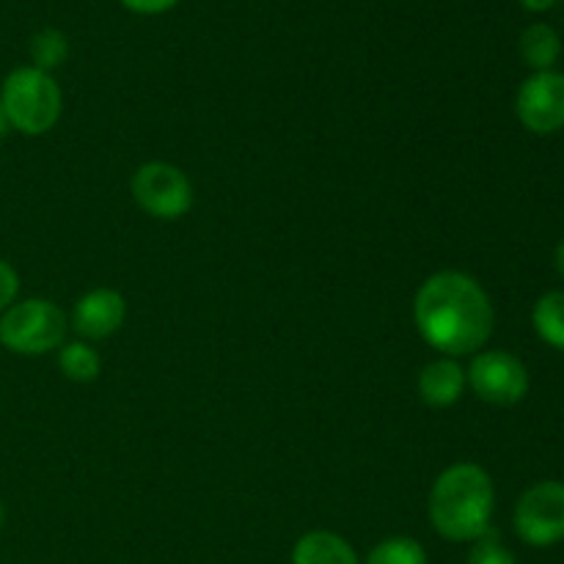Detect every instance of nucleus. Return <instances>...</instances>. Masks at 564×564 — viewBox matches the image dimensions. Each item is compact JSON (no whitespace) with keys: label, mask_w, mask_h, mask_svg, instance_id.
Segmentation results:
<instances>
[{"label":"nucleus","mask_w":564,"mask_h":564,"mask_svg":"<svg viewBox=\"0 0 564 564\" xmlns=\"http://www.w3.org/2000/svg\"><path fill=\"white\" fill-rule=\"evenodd\" d=\"M413 323L435 352L463 358L485 350L496 328V308L474 275L438 270L413 295Z\"/></svg>","instance_id":"f257e3e1"},{"label":"nucleus","mask_w":564,"mask_h":564,"mask_svg":"<svg viewBox=\"0 0 564 564\" xmlns=\"http://www.w3.org/2000/svg\"><path fill=\"white\" fill-rule=\"evenodd\" d=\"M496 512L494 477L471 460L446 466L427 496V518L446 543H477L490 532Z\"/></svg>","instance_id":"f03ea898"},{"label":"nucleus","mask_w":564,"mask_h":564,"mask_svg":"<svg viewBox=\"0 0 564 564\" xmlns=\"http://www.w3.org/2000/svg\"><path fill=\"white\" fill-rule=\"evenodd\" d=\"M0 105H3L9 130L39 138L58 124L61 113H64V94L50 72L28 64L17 66L6 75L3 86H0Z\"/></svg>","instance_id":"7ed1b4c3"},{"label":"nucleus","mask_w":564,"mask_h":564,"mask_svg":"<svg viewBox=\"0 0 564 564\" xmlns=\"http://www.w3.org/2000/svg\"><path fill=\"white\" fill-rule=\"evenodd\" d=\"M64 308L50 297H25L0 314V345L14 356H47L66 339Z\"/></svg>","instance_id":"20e7f679"},{"label":"nucleus","mask_w":564,"mask_h":564,"mask_svg":"<svg viewBox=\"0 0 564 564\" xmlns=\"http://www.w3.org/2000/svg\"><path fill=\"white\" fill-rule=\"evenodd\" d=\"M130 193L138 207L158 220H180L193 209V185L185 171L165 160H149L135 169Z\"/></svg>","instance_id":"39448f33"},{"label":"nucleus","mask_w":564,"mask_h":564,"mask_svg":"<svg viewBox=\"0 0 564 564\" xmlns=\"http://www.w3.org/2000/svg\"><path fill=\"white\" fill-rule=\"evenodd\" d=\"M518 540L532 549H551L564 540V482L543 479L523 490L512 510Z\"/></svg>","instance_id":"423d86ee"},{"label":"nucleus","mask_w":564,"mask_h":564,"mask_svg":"<svg viewBox=\"0 0 564 564\" xmlns=\"http://www.w3.org/2000/svg\"><path fill=\"white\" fill-rule=\"evenodd\" d=\"M468 389L488 405L512 408L527 400L529 369L516 352L510 350H479L474 352L471 364L466 369Z\"/></svg>","instance_id":"0eeeda50"},{"label":"nucleus","mask_w":564,"mask_h":564,"mask_svg":"<svg viewBox=\"0 0 564 564\" xmlns=\"http://www.w3.org/2000/svg\"><path fill=\"white\" fill-rule=\"evenodd\" d=\"M516 116L534 135L564 130V75L556 69L532 72L516 94Z\"/></svg>","instance_id":"6e6552de"},{"label":"nucleus","mask_w":564,"mask_h":564,"mask_svg":"<svg viewBox=\"0 0 564 564\" xmlns=\"http://www.w3.org/2000/svg\"><path fill=\"white\" fill-rule=\"evenodd\" d=\"M124 319L127 297L110 286L88 290L86 295L77 297L75 308H72V328L80 334L83 341L110 339L113 334H119Z\"/></svg>","instance_id":"1a4fd4ad"},{"label":"nucleus","mask_w":564,"mask_h":564,"mask_svg":"<svg viewBox=\"0 0 564 564\" xmlns=\"http://www.w3.org/2000/svg\"><path fill=\"white\" fill-rule=\"evenodd\" d=\"M416 386L424 405L435 408V411H446V408L457 405L463 394H466V367L460 364V358L438 356L430 364H424Z\"/></svg>","instance_id":"9d476101"},{"label":"nucleus","mask_w":564,"mask_h":564,"mask_svg":"<svg viewBox=\"0 0 564 564\" xmlns=\"http://www.w3.org/2000/svg\"><path fill=\"white\" fill-rule=\"evenodd\" d=\"M292 564H361L350 540L330 529H312L292 545Z\"/></svg>","instance_id":"9b49d317"},{"label":"nucleus","mask_w":564,"mask_h":564,"mask_svg":"<svg viewBox=\"0 0 564 564\" xmlns=\"http://www.w3.org/2000/svg\"><path fill=\"white\" fill-rule=\"evenodd\" d=\"M518 50H521V58L529 69L549 72L562 58V39L554 25H549V22H534V25H529L521 33Z\"/></svg>","instance_id":"f8f14e48"},{"label":"nucleus","mask_w":564,"mask_h":564,"mask_svg":"<svg viewBox=\"0 0 564 564\" xmlns=\"http://www.w3.org/2000/svg\"><path fill=\"white\" fill-rule=\"evenodd\" d=\"M534 334L554 350L564 352V290H551L532 308Z\"/></svg>","instance_id":"ddd939ff"},{"label":"nucleus","mask_w":564,"mask_h":564,"mask_svg":"<svg viewBox=\"0 0 564 564\" xmlns=\"http://www.w3.org/2000/svg\"><path fill=\"white\" fill-rule=\"evenodd\" d=\"M58 369L72 383H94L102 372V358L91 341H66L58 347Z\"/></svg>","instance_id":"4468645a"},{"label":"nucleus","mask_w":564,"mask_h":564,"mask_svg":"<svg viewBox=\"0 0 564 564\" xmlns=\"http://www.w3.org/2000/svg\"><path fill=\"white\" fill-rule=\"evenodd\" d=\"M361 564H430V556L419 540L394 534V538H386L372 545Z\"/></svg>","instance_id":"2eb2a0df"},{"label":"nucleus","mask_w":564,"mask_h":564,"mask_svg":"<svg viewBox=\"0 0 564 564\" xmlns=\"http://www.w3.org/2000/svg\"><path fill=\"white\" fill-rule=\"evenodd\" d=\"M31 66L53 75L69 58V39L58 28H42L31 36Z\"/></svg>","instance_id":"dca6fc26"},{"label":"nucleus","mask_w":564,"mask_h":564,"mask_svg":"<svg viewBox=\"0 0 564 564\" xmlns=\"http://www.w3.org/2000/svg\"><path fill=\"white\" fill-rule=\"evenodd\" d=\"M466 564H518V556L496 538V532L490 529L485 538H479L477 543H471Z\"/></svg>","instance_id":"f3484780"},{"label":"nucleus","mask_w":564,"mask_h":564,"mask_svg":"<svg viewBox=\"0 0 564 564\" xmlns=\"http://www.w3.org/2000/svg\"><path fill=\"white\" fill-rule=\"evenodd\" d=\"M17 295H20V273L14 270V264L0 259V314L14 306Z\"/></svg>","instance_id":"a211bd4d"},{"label":"nucleus","mask_w":564,"mask_h":564,"mask_svg":"<svg viewBox=\"0 0 564 564\" xmlns=\"http://www.w3.org/2000/svg\"><path fill=\"white\" fill-rule=\"evenodd\" d=\"M127 11L141 17H154V14H165V11L176 9L182 0H119Z\"/></svg>","instance_id":"6ab92c4d"},{"label":"nucleus","mask_w":564,"mask_h":564,"mask_svg":"<svg viewBox=\"0 0 564 564\" xmlns=\"http://www.w3.org/2000/svg\"><path fill=\"white\" fill-rule=\"evenodd\" d=\"M527 11H534V14H543V11L554 9L556 0H518Z\"/></svg>","instance_id":"aec40b11"},{"label":"nucleus","mask_w":564,"mask_h":564,"mask_svg":"<svg viewBox=\"0 0 564 564\" xmlns=\"http://www.w3.org/2000/svg\"><path fill=\"white\" fill-rule=\"evenodd\" d=\"M554 268H556V273H560V279L564 281V237H562L560 246H556V251H554Z\"/></svg>","instance_id":"412c9836"},{"label":"nucleus","mask_w":564,"mask_h":564,"mask_svg":"<svg viewBox=\"0 0 564 564\" xmlns=\"http://www.w3.org/2000/svg\"><path fill=\"white\" fill-rule=\"evenodd\" d=\"M6 132H9V121H6L3 105H0V141H3V138H6Z\"/></svg>","instance_id":"4be33fe9"},{"label":"nucleus","mask_w":564,"mask_h":564,"mask_svg":"<svg viewBox=\"0 0 564 564\" xmlns=\"http://www.w3.org/2000/svg\"><path fill=\"white\" fill-rule=\"evenodd\" d=\"M6 527V507H3V501H0V529Z\"/></svg>","instance_id":"5701e85b"}]
</instances>
